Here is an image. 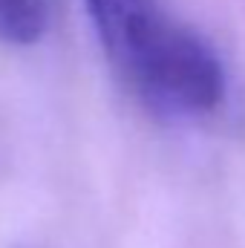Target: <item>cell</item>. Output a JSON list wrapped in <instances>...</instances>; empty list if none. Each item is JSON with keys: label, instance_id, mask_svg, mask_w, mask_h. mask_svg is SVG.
Wrapping results in <instances>:
<instances>
[{"label": "cell", "instance_id": "cell-1", "mask_svg": "<svg viewBox=\"0 0 245 248\" xmlns=\"http://www.w3.org/2000/svg\"><path fill=\"white\" fill-rule=\"evenodd\" d=\"M95 38L122 84L156 116H214L228 93L216 49L162 0H84Z\"/></svg>", "mask_w": 245, "mask_h": 248}, {"label": "cell", "instance_id": "cell-2", "mask_svg": "<svg viewBox=\"0 0 245 248\" xmlns=\"http://www.w3.org/2000/svg\"><path fill=\"white\" fill-rule=\"evenodd\" d=\"M55 0H0V44H38L52 23Z\"/></svg>", "mask_w": 245, "mask_h": 248}]
</instances>
